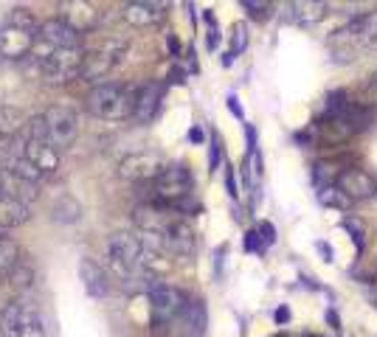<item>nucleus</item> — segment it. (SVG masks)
Instances as JSON below:
<instances>
[{"label": "nucleus", "mask_w": 377, "mask_h": 337, "mask_svg": "<svg viewBox=\"0 0 377 337\" xmlns=\"http://www.w3.org/2000/svg\"><path fill=\"white\" fill-rule=\"evenodd\" d=\"M152 202L166 205L172 211H178L181 217L197 208L194 202V177L184 163H166L164 172L152 180Z\"/></svg>", "instance_id": "nucleus-1"}, {"label": "nucleus", "mask_w": 377, "mask_h": 337, "mask_svg": "<svg viewBox=\"0 0 377 337\" xmlns=\"http://www.w3.org/2000/svg\"><path fill=\"white\" fill-rule=\"evenodd\" d=\"M136 93L139 88L124 85V82H101L85 98V107L94 113L96 118L104 121H124L133 118V107H136Z\"/></svg>", "instance_id": "nucleus-2"}, {"label": "nucleus", "mask_w": 377, "mask_h": 337, "mask_svg": "<svg viewBox=\"0 0 377 337\" xmlns=\"http://www.w3.org/2000/svg\"><path fill=\"white\" fill-rule=\"evenodd\" d=\"M146 295H149V309H152V326H155V332H161L164 326H169L178 318V312L184 309V304H186V295L178 287L166 284V281H152L146 287Z\"/></svg>", "instance_id": "nucleus-3"}, {"label": "nucleus", "mask_w": 377, "mask_h": 337, "mask_svg": "<svg viewBox=\"0 0 377 337\" xmlns=\"http://www.w3.org/2000/svg\"><path fill=\"white\" fill-rule=\"evenodd\" d=\"M124 51H127V43H121V40H116V37L104 40L99 48L85 51L82 68H79V79H85V82L104 79V76L124 59Z\"/></svg>", "instance_id": "nucleus-4"}, {"label": "nucleus", "mask_w": 377, "mask_h": 337, "mask_svg": "<svg viewBox=\"0 0 377 337\" xmlns=\"http://www.w3.org/2000/svg\"><path fill=\"white\" fill-rule=\"evenodd\" d=\"M48 127V144L54 146L56 152L68 149V146L76 141L79 135V115L74 107H65V104H54L43 113Z\"/></svg>", "instance_id": "nucleus-5"}, {"label": "nucleus", "mask_w": 377, "mask_h": 337, "mask_svg": "<svg viewBox=\"0 0 377 337\" xmlns=\"http://www.w3.org/2000/svg\"><path fill=\"white\" fill-rule=\"evenodd\" d=\"M82 56L85 48H65L54 51L46 62L40 65V79L48 85H68L79 79V68H82Z\"/></svg>", "instance_id": "nucleus-6"}, {"label": "nucleus", "mask_w": 377, "mask_h": 337, "mask_svg": "<svg viewBox=\"0 0 377 337\" xmlns=\"http://www.w3.org/2000/svg\"><path fill=\"white\" fill-rule=\"evenodd\" d=\"M166 160L158 152H133L119 163V177L130 183H152L164 172Z\"/></svg>", "instance_id": "nucleus-7"}, {"label": "nucleus", "mask_w": 377, "mask_h": 337, "mask_svg": "<svg viewBox=\"0 0 377 337\" xmlns=\"http://www.w3.org/2000/svg\"><path fill=\"white\" fill-rule=\"evenodd\" d=\"M175 219H181L178 211H172V208H166V205H158V202H152V199L133 208V222H136V228H139L141 234H149V237H164L166 228H169Z\"/></svg>", "instance_id": "nucleus-8"}, {"label": "nucleus", "mask_w": 377, "mask_h": 337, "mask_svg": "<svg viewBox=\"0 0 377 337\" xmlns=\"http://www.w3.org/2000/svg\"><path fill=\"white\" fill-rule=\"evenodd\" d=\"M34 318H40V309L34 301L29 298H14L6 304V309L0 312V337H17L26 323H31Z\"/></svg>", "instance_id": "nucleus-9"}, {"label": "nucleus", "mask_w": 377, "mask_h": 337, "mask_svg": "<svg viewBox=\"0 0 377 337\" xmlns=\"http://www.w3.org/2000/svg\"><path fill=\"white\" fill-rule=\"evenodd\" d=\"M166 329H172V335H181V337H203L206 335V306H203V301H188L184 304V309L178 312V318L169 323V326H164L161 332H166Z\"/></svg>", "instance_id": "nucleus-10"}, {"label": "nucleus", "mask_w": 377, "mask_h": 337, "mask_svg": "<svg viewBox=\"0 0 377 337\" xmlns=\"http://www.w3.org/2000/svg\"><path fill=\"white\" fill-rule=\"evenodd\" d=\"M164 96H166V88L161 82H144L136 93V107H133V118L139 124H152L164 107Z\"/></svg>", "instance_id": "nucleus-11"}, {"label": "nucleus", "mask_w": 377, "mask_h": 337, "mask_svg": "<svg viewBox=\"0 0 377 337\" xmlns=\"http://www.w3.org/2000/svg\"><path fill=\"white\" fill-rule=\"evenodd\" d=\"M37 40L46 43L48 48H54V51L79 48V46H82V34H76V31H74L68 23H62L59 17H51L46 23H40Z\"/></svg>", "instance_id": "nucleus-12"}, {"label": "nucleus", "mask_w": 377, "mask_h": 337, "mask_svg": "<svg viewBox=\"0 0 377 337\" xmlns=\"http://www.w3.org/2000/svg\"><path fill=\"white\" fill-rule=\"evenodd\" d=\"M155 239L161 242L164 253H172V256H191V253H194V247H197L194 228L188 225L184 217H181V219H175V222L166 228V234H164V237H155Z\"/></svg>", "instance_id": "nucleus-13"}, {"label": "nucleus", "mask_w": 377, "mask_h": 337, "mask_svg": "<svg viewBox=\"0 0 377 337\" xmlns=\"http://www.w3.org/2000/svg\"><path fill=\"white\" fill-rule=\"evenodd\" d=\"M34 40H37V34H29L23 28L3 23L0 26V59H14V62L26 59L34 48Z\"/></svg>", "instance_id": "nucleus-14"}, {"label": "nucleus", "mask_w": 377, "mask_h": 337, "mask_svg": "<svg viewBox=\"0 0 377 337\" xmlns=\"http://www.w3.org/2000/svg\"><path fill=\"white\" fill-rule=\"evenodd\" d=\"M338 192L346 194V199L361 202V199H375V177L363 169H343L338 175Z\"/></svg>", "instance_id": "nucleus-15"}, {"label": "nucleus", "mask_w": 377, "mask_h": 337, "mask_svg": "<svg viewBox=\"0 0 377 337\" xmlns=\"http://www.w3.org/2000/svg\"><path fill=\"white\" fill-rule=\"evenodd\" d=\"M62 23H68L76 34H88L94 31L101 20L99 9L94 3H85V0H71V3H62V14H59Z\"/></svg>", "instance_id": "nucleus-16"}, {"label": "nucleus", "mask_w": 377, "mask_h": 337, "mask_svg": "<svg viewBox=\"0 0 377 337\" xmlns=\"http://www.w3.org/2000/svg\"><path fill=\"white\" fill-rule=\"evenodd\" d=\"M282 17L287 23H296V26H316L327 17L330 6L327 3H318V0H293V3H282Z\"/></svg>", "instance_id": "nucleus-17"}, {"label": "nucleus", "mask_w": 377, "mask_h": 337, "mask_svg": "<svg viewBox=\"0 0 377 337\" xmlns=\"http://www.w3.org/2000/svg\"><path fill=\"white\" fill-rule=\"evenodd\" d=\"M121 17L133 28H149V26H158L166 17V6L164 3H152V0H136V3H127L121 9Z\"/></svg>", "instance_id": "nucleus-18"}, {"label": "nucleus", "mask_w": 377, "mask_h": 337, "mask_svg": "<svg viewBox=\"0 0 377 337\" xmlns=\"http://www.w3.org/2000/svg\"><path fill=\"white\" fill-rule=\"evenodd\" d=\"M79 279H82V287L85 292L96 298V301H101V298H107L110 292H113V281H110V276L104 273V267L94 261V259H82L79 261Z\"/></svg>", "instance_id": "nucleus-19"}, {"label": "nucleus", "mask_w": 377, "mask_h": 337, "mask_svg": "<svg viewBox=\"0 0 377 337\" xmlns=\"http://www.w3.org/2000/svg\"><path fill=\"white\" fill-rule=\"evenodd\" d=\"M0 197H9V199H17L23 205H31L37 197H40V186L37 183H29L11 172H0Z\"/></svg>", "instance_id": "nucleus-20"}, {"label": "nucleus", "mask_w": 377, "mask_h": 337, "mask_svg": "<svg viewBox=\"0 0 377 337\" xmlns=\"http://www.w3.org/2000/svg\"><path fill=\"white\" fill-rule=\"evenodd\" d=\"M43 177H51L56 175L59 169V152L51 144H37V141H26V155H23Z\"/></svg>", "instance_id": "nucleus-21"}, {"label": "nucleus", "mask_w": 377, "mask_h": 337, "mask_svg": "<svg viewBox=\"0 0 377 337\" xmlns=\"http://www.w3.org/2000/svg\"><path fill=\"white\" fill-rule=\"evenodd\" d=\"M29 219H31L29 205H23L17 199H9V197H0V234L11 231V228H20Z\"/></svg>", "instance_id": "nucleus-22"}, {"label": "nucleus", "mask_w": 377, "mask_h": 337, "mask_svg": "<svg viewBox=\"0 0 377 337\" xmlns=\"http://www.w3.org/2000/svg\"><path fill=\"white\" fill-rule=\"evenodd\" d=\"M79 219H82V205H79L76 197L62 194V197L51 205V222H56V225H76Z\"/></svg>", "instance_id": "nucleus-23"}, {"label": "nucleus", "mask_w": 377, "mask_h": 337, "mask_svg": "<svg viewBox=\"0 0 377 337\" xmlns=\"http://www.w3.org/2000/svg\"><path fill=\"white\" fill-rule=\"evenodd\" d=\"M26 115L23 110L11 107V104H3L0 107V138H11V135H20L26 130Z\"/></svg>", "instance_id": "nucleus-24"}, {"label": "nucleus", "mask_w": 377, "mask_h": 337, "mask_svg": "<svg viewBox=\"0 0 377 337\" xmlns=\"http://www.w3.org/2000/svg\"><path fill=\"white\" fill-rule=\"evenodd\" d=\"M23 155H26V138L23 135L0 138V172H9Z\"/></svg>", "instance_id": "nucleus-25"}, {"label": "nucleus", "mask_w": 377, "mask_h": 337, "mask_svg": "<svg viewBox=\"0 0 377 337\" xmlns=\"http://www.w3.org/2000/svg\"><path fill=\"white\" fill-rule=\"evenodd\" d=\"M34 279H37L34 264H31V261H26V259H20V264H17L11 273H6V281L11 284L14 292H26V289H31L34 287Z\"/></svg>", "instance_id": "nucleus-26"}, {"label": "nucleus", "mask_w": 377, "mask_h": 337, "mask_svg": "<svg viewBox=\"0 0 377 337\" xmlns=\"http://www.w3.org/2000/svg\"><path fill=\"white\" fill-rule=\"evenodd\" d=\"M20 259H23V250H20V244L14 239H3L0 244V273L6 276V273H11L17 264H20Z\"/></svg>", "instance_id": "nucleus-27"}, {"label": "nucleus", "mask_w": 377, "mask_h": 337, "mask_svg": "<svg viewBox=\"0 0 377 337\" xmlns=\"http://www.w3.org/2000/svg\"><path fill=\"white\" fill-rule=\"evenodd\" d=\"M9 26H14V28H23V31H29V34H37V28H40V23H37V17L31 14V9H11L9 11V20H6Z\"/></svg>", "instance_id": "nucleus-28"}, {"label": "nucleus", "mask_w": 377, "mask_h": 337, "mask_svg": "<svg viewBox=\"0 0 377 337\" xmlns=\"http://www.w3.org/2000/svg\"><path fill=\"white\" fill-rule=\"evenodd\" d=\"M26 141H37V144H48V127L43 113L40 115H31L26 121Z\"/></svg>", "instance_id": "nucleus-29"}, {"label": "nucleus", "mask_w": 377, "mask_h": 337, "mask_svg": "<svg viewBox=\"0 0 377 337\" xmlns=\"http://www.w3.org/2000/svg\"><path fill=\"white\" fill-rule=\"evenodd\" d=\"M321 202L330 205V208H341V211H346L352 205V199H346V194L338 192V186H324L321 189Z\"/></svg>", "instance_id": "nucleus-30"}, {"label": "nucleus", "mask_w": 377, "mask_h": 337, "mask_svg": "<svg viewBox=\"0 0 377 337\" xmlns=\"http://www.w3.org/2000/svg\"><path fill=\"white\" fill-rule=\"evenodd\" d=\"M341 228H343L346 234H352V242H355L358 253H363V237H366L363 222H361V219H355V217H346V219H341Z\"/></svg>", "instance_id": "nucleus-31"}, {"label": "nucleus", "mask_w": 377, "mask_h": 337, "mask_svg": "<svg viewBox=\"0 0 377 337\" xmlns=\"http://www.w3.org/2000/svg\"><path fill=\"white\" fill-rule=\"evenodd\" d=\"M9 172H11V175H17V177H23V180H29V183H37V186H40V180H43V175H40V172H37V169L26 160V157H20V160H17Z\"/></svg>", "instance_id": "nucleus-32"}, {"label": "nucleus", "mask_w": 377, "mask_h": 337, "mask_svg": "<svg viewBox=\"0 0 377 337\" xmlns=\"http://www.w3.org/2000/svg\"><path fill=\"white\" fill-rule=\"evenodd\" d=\"M242 9L248 11V17H253V20H268L271 17V9H276L273 3H253V0H242Z\"/></svg>", "instance_id": "nucleus-33"}, {"label": "nucleus", "mask_w": 377, "mask_h": 337, "mask_svg": "<svg viewBox=\"0 0 377 337\" xmlns=\"http://www.w3.org/2000/svg\"><path fill=\"white\" fill-rule=\"evenodd\" d=\"M245 46H248V28H245V23H236L234 26V31H231V56H239L242 51H245Z\"/></svg>", "instance_id": "nucleus-34"}, {"label": "nucleus", "mask_w": 377, "mask_h": 337, "mask_svg": "<svg viewBox=\"0 0 377 337\" xmlns=\"http://www.w3.org/2000/svg\"><path fill=\"white\" fill-rule=\"evenodd\" d=\"M17 337H48L46 335V323H43V315H40V318H34L31 323H26V326L20 329V335Z\"/></svg>", "instance_id": "nucleus-35"}, {"label": "nucleus", "mask_w": 377, "mask_h": 337, "mask_svg": "<svg viewBox=\"0 0 377 337\" xmlns=\"http://www.w3.org/2000/svg\"><path fill=\"white\" fill-rule=\"evenodd\" d=\"M245 250H248V253H253V250H256V253H262V250H265L262 237H259V231H256V228L245 234Z\"/></svg>", "instance_id": "nucleus-36"}, {"label": "nucleus", "mask_w": 377, "mask_h": 337, "mask_svg": "<svg viewBox=\"0 0 377 337\" xmlns=\"http://www.w3.org/2000/svg\"><path fill=\"white\" fill-rule=\"evenodd\" d=\"M256 231H259V237H262V244H265V247H271V244L276 242V231H273V225H271V222H262Z\"/></svg>", "instance_id": "nucleus-37"}, {"label": "nucleus", "mask_w": 377, "mask_h": 337, "mask_svg": "<svg viewBox=\"0 0 377 337\" xmlns=\"http://www.w3.org/2000/svg\"><path fill=\"white\" fill-rule=\"evenodd\" d=\"M217 166H220V141L214 138V141H211V152H208V169L214 172Z\"/></svg>", "instance_id": "nucleus-38"}, {"label": "nucleus", "mask_w": 377, "mask_h": 337, "mask_svg": "<svg viewBox=\"0 0 377 337\" xmlns=\"http://www.w3.org/2000/svg\"><path fill=\"white\" fill-rule=\"evenodd\" d=\"M226 189H228V197H239V189H236V177H234V169L228 166V172H226Z\"/></svg>", "instance_id": "nucleus-39"}, {"label": "nucleus", "mask_w": 377, "mask_h": 337, "mask_svg": "<svg viewBox=\"0 0 377 337\" xmlns=\"http://www.w3.org/2000/svg\"><path fill=\"white\" fill-rule=\"evenodd\" d=\"M228 110H231V113H234L236 118H245V113H242V104H239V98H236L234 93H231V96H228Z\"/></svg>", "instance_id": "nucleus-40"}, {"label": "nucleus", "mask_w": 377, "mask_h": 337, "mask_svg": "<svg viewBox=\"0 0 377 337\" xmlns=\"http://www.w3.org/2000/svg\"><path fill=\"white\" fill-rule=\"evenodd\" d=\"M366 88H369V101L377 107V71L369 76V85H366Z\"/></svg>", "instance_id": "nucleus-41"}, {"label": "nucleus", "mask_w": 377, "mask_h": 337, "mask_svg": "<svg viewBox=\"0 0 377 337\" xmlns=\"http://www.w3.org/2000/svg\"><path fill=\"white\" fill-rule=\"evenodd\" d=\"M188 141H191V144H203V133H200V127H191Z\"/></svg>", "instance_id": "nucleus-42"}, {"label": "nucleus", "mask_w": 377, "mask_h": 337, "mask_svg": "<svg viewBox=\"0 0 377 337\" xmlns=\"http://www.w3.org/2000/svg\"><path fill=\"white\" fill-rule=\"evenodd\" d=\"M169 51H172V56H181V46H178V40L169 34Z\"/></svg>", "instance_id": "nucleus-43"}, {"label": "nucleus", "mask_w": 377, "mask_h": 337, "mask_svg": "<svg viewBox=\"0 0 377 337\" xmlns=\"http://www.w3.org/2000/svg\"><path fill=\"white\" fill-rule=\"evenodd\" d=\"M318 250H321V253L327 256V261H332V247H330V244H324V242H318Z\"/></svg>", "instance_id": "nucleus-44"}, {"label": "nucleus", "mask_w": 377, "mask_h": 337, "mask_svg": "<svg viewBox=\"0 0 377 337\" xmlns=\"http://www.w3.org/2000/svg\"><path fill=\"white\" fill-rule=\"evenodd\" d=\"M287 318H290V312H287V309H279V312H276V321H287Z\"/></svg>", "instance_id": "nucleus-45"}, {"label": "nucleus", "mask_w": 377, "mask_h": 337, "mask_svg": "<svg viewBox=\"0 0 377 337\" xmlns=\"http://www.w3.org/2000/svg\"><path fill=\"white\" fill-rule=\"evenodd\" d=\"M3 281H6V276H3V273H0V287H3Z\"/></svg>", "instance_id": "nucleus-46"}, {"label": "nucleus", "mask_w": 377, "mask_h": 337, "mask_svg": "<svg viewBox=\"0 0 377 337\" xmlns=\"http://www.w3.org/2000/svg\"><path fill=\"white\" fill-rule=\"evenodd\" d=\"M375 199H377V177H375Z\"/></svg>", "instance_id": "nucleus-47"}, {"label": "nucleus", "mask_w": 377, "mask_h": 337, "mask_svg": "<svg viewBox=\"0 0 377 337\" xmlns=\"http://www.w3.org/2000/svg\"><path fill=\"white\" fill-rule=\"evenodd\" d=\"M3 239H6V237H3V234H0V244H3Z\"/></svg>", "instance_id": "nucleus-48"}]
</instances>
